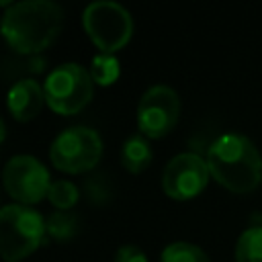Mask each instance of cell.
Here are the masks:
<instances>
[{
  "instance_id": "6da1fadb",
  "label": "cell",
  "mask_w": 262,
  "mask_h": 262,
  "mask_svg": "<svg viewBox=\"0 0 262 262\" xmlns=\"http://www.w3.org/2000/svg\"><path fill=\"white\" fill-rule=\"evenodd\" d=\"M4 6L2 35L16 53H39L61 33L63 8L53 0H20Z\"/></svg>"
},
{
  "instance_id": "7a4b0ae2",
  "label": "cell",
  "mask_w": 262,
  "mask_h": 262,
  "mask_svg": "<svg viewBox=\"0 0 262 262\" xmlns=\"http://www.w3.org/2000/svg\"><path fill=\"white\" fill-rule=\"evenodd\" d=\"M205 160L211 176L231 192H250L262 182V154L250 137L237 131L217 135Z\"/></svg>"
},
{
  "instance_id": "3957f363",
  "label": "cell",
  "mask_w": 262,
  "mask_h": 262,
  "mask_svg": "<svg viewBox=\"0 0 262 262\" xmlns=\"http://www.w3.org/2000/svg\"><path fill=\"white\" fill-rule=\"evenodd\" d=\"M47 237V219L31 205L10 203L0 211V254L18 262L33 254Z\"/></svg>"
},
{
  "instance_id": "277c9868",
  "label": "cell",
  "mask_w": 262,
  "mask_h": 262,
  "mask_svg": "<svg viewBox=\"0 0 262 262\" xmlns=\"http://www.w3.org/2000/svg\"><path fill=\"white\" fill-rule=\"evenodd\" d=\"M43 90L45 102L51 111L59 115H76L90 102L94 80L90 76V70H86L82 63L66 61L55 66L47 74Z\"/></svg>"
},
{
  "instance_id": "5b68a950",
  "label": "cell",
  "mask_w": 262,
  "mask_h": 262,
  "mask_svg": "<svg viewBox=\"0 0 262 262\" xmlns=\"http://www.w3.org/2000/svg\"><path fill=\"white\" fill-rule=\"evenodd\" d=\"M82 23L88 37L102 53H115L117 49L125 47L133 35L131 12L113 0L90 2L84 8Z\"/></svg>"
},
{
  "instance_id": "8992f818",
  "label": "cell",
  "mask_w": 262,
  "mask_h": 262,
  "mask_svg": "<svg viewBox=\"0 0 262 262\" xmlns=\"http://www.w3.org/2000/svg\"><path fill=\"white\" fill-rule=\"evenodd\" d=\"M102 156V137L96 129L76 125L63 129L49 147V158L63 172H86Z\"/></svg>"
},
{
  "instance_id": "52a82bcc",
  "label": "cell",
  "mask_w": 262,
  "mask_h": 262,
  "mask_svg": "<svg viewBox=\"0 0 262 262\" xmlns=\"http://www.w3.org/2000/svg\"><path fill=\"white\" fill-rule=\"evenodd\" d=\"M180 117V96L172 86L154 84L149 86L137 104V127L149 139L164 137L170 133Z\"/></svg>"
},
{
  "instance_id": "ba28073f",
  "label": "cell",
  "mask_w": 262,
  "mask_h": 262,
  "mask_svg": "<svg viewBox=\"0 0 262 262\" xmlns=\"http://www.w3.org/2000/svg\"><path fill=\"white\" fill-rule=\"evenodd\" d=\"M4 188L6 192L20 205H33L39 203L43 196H47L51 178L45 164H41L37 158L29 154L12 156L4 166Z\"/></svg>"
},
{
  "instance_id": "9c48e42d",
  "label": "cell",
  "mask_w": 262,
  "mask_h": 262,
  "mask_svg": "<svg viewBox=\"0 0 262 262\" xmlns=\"http://www.w3.org/2000/svg\"><path fill=\"white\" fill-rule=\"evenodd\" d=\"M209 176L211 170L205 158L194 151H182L168 160L162 172V188L170 199L186 201L207 186Z\"/></svg>"
},
{
  "instance_id": "30bf717a",
  "label": "cell",
  "mask_w": 262,
  "mask_h": 262,
  "mask_svg": "<svg viewBox=\"0 0 262 262\" xmlns=\"http://www.w3.org/2000/svg\"><path fill=\"white\" fill-rule=\"evenodd\" d=\"M8 111L16 121H31L41 113L45 102V90L33 78L16 80L8 90Z\"/></svg>"
},
{
  "instance_id": "8fae6325",
  "label": "cell",
  "mask_w": 262,
  "mask_h": 262,
  "mask_svg": "<svg viewBox=\"0 0 262 262\" xmlns=\"http://www.w3.org/2000/svg\"><path fill=\"white\" fill-rule=\"evenodd\" d=\"M151 158H154V149H151L149 137H145L139 131L131 133L121 145V164L125 170L133 174L143 172L151 164Z\"/></svg>"
},
{
  "instance_id": "7c38bea8",
  "label": "cell",
  "mask_w": 262,
  "mask_h": 262,
  "mask_svg": "<svg viewBox=\"0 0 262 262\" xmlns=\"http://www.w3.org/2000/svg\"><path fill=\"white\" fill-rule=\"evenodd\" d=\"M235 262H262V225H252L239 233Z\"/></svg>"
},
{
  "instance_id": "4fadbf2b",
  "label": "cell",
  "mask_w": 262,
  "mask_h": 262,
  "mask_svg": "<svg viewBox=\"0 0 262 262\" xmlns=\"http://www.w3.org/2000/svg\"><path fill=\"white\" fill-rule=\"evenodd\" d=\"M78 233V215L74 211L55 209L47 217V237L55 242H66Z\"/></svg>"
},
{
  "instance_id": "5bb4252c",
  "label": "cell",
  "mask_w": 262,
  "mask_h": 262,
  "mask_svg": "<svg viewBox=\"0 0 262 262\" xmlns=\"http://www.w3.org/2000/svg\"><path fill=\"white\" fill-rule=\"evenodd\" d=\"M160 262H211L205 250L190 242H172L162 250Z\"/></svg>"
},
{
  "instance_id": "9a60e30c",
  "label": "cell",
  "mask_w": 262,
  "mask_h": 262,
  "mask_svg": "<svg viewBox=\"0 0 262 262\" xmlns=\"http://www.w3.org/2000/svg\"><path fill=\"white\" fill-rule=\"evenodd\" d=\"M119 72H121L119 59L113 53H102L100 51L98 55H94L92 66H90V76L96 84H100V86L113 84L119 78Z\"/></svg>"
},
{
  "instance_id": "2e32d148",
  "label": "cell",
  "mask_w": 262,
  "mask_h": 262,
  "mask_svg": "<svg viewBox=\"0 0 262 262\" xmlns=\"http://www.w3.org/2000/svg\"><path fill=\"white\" fill-rule=\"evenodd\" d=\"M49 201L53 203L55 209H61V211H70L78 199H80V190L74 182L70 180H53L51 186H49V192H47Z\"/></svg>"
},
{
  "instance_id": "e0dca14e",
  "label": "cell",
  "mask_w": 262,
  "mask_h": 262,
  "mask_svg": "<svg viewBox=\"0 0 262 262\" xmlns=\"http://www.w3.org/2000/svg\"><path fill=\"white\" fill-rule=\"evenodd\" d=\"M113 262H147V256H145V252L139 246H135V244H123L115 252Z\"/></svg>"
}]
</instances>
